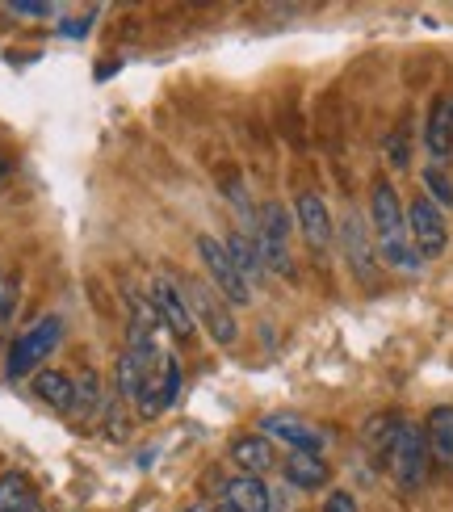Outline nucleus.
<instances>
[{"instance_id":"obj_17","label":"nucleus","mask_w":453,"mask_h":512,"mask_svg":"<svg viewBox=\"0 0 453 512\" xmlns=\"http://www.w3.org/2000/svg\"><path fill=\"white\" fill-rule=\"evenodd\" d=\"M227 504H235L240 512H273L269 483L256 475H235L227 479Z\"/></svg>"},{"instance_id":"obj_7","label":"nucleus","mask_w":453,"mask_h":512,"mask_svg":"<svg viewBox=\"0 0 453 512\" xmlns=\"http://www.w3.org/2000/svg\"><path fill=\"white\" fill-rule=\"evenodd\" d=\"M177 395H181V361H177V353H160V361L151 366L143 391H139V399H135V403H139V416H143V420L164 416L172 403H177Z\"/></svg>"},{"instance_id":"obj_24","label":"nucleus","mask_w":453,"mask_h":512,"mask_svg":"<svg viewBox=\"0 0 453 512\" xmlns=\"http://www.w3.org/2000/svg\"><path fill=\"white\" fill-rule=\"evenodd\" d=\"M323 512H357V500L349 492H332L328 500H323Z\"/></svg>"},{"instance_id":"obj_25","label":"nucleus","mask_w":453,"mask_h":512,"mask_svg":"<svg viewBox=\"0 0 453 512\" xmlns=\"http://www.w3.org/2000/svg\"><path fill=\"white\" fill-rule=\"evenodd\" d=\"M391 164L395 168H407V131H395L391 135Z\"/></svg>"},{"instance_id":"obj_13","label":"nucleus","mask_w":453,"mask_h":512,"mask_svg":"<svg viewBox=\"0 0 453 512\" xmlns=\"http://www.w3.org/2000/svg\"><path fill=\"white\" fill-rule=\"evenodd\" d=\"M282 471H286V483L298 487V492H319L332 479V466L323 462V454H307V450H290Z\"/></svg>"},{"instance_id":"obj_8","label":"nucleus","mask_w":453,"mask_h":512,"mask_svg":"<svg viewBox=\"0 0 453 512\" xmlns=\"http://www.w3.org/2000/svg\"><path fill=\"white\" fill-rule=\"evenodd\" d=\"M294 219H298V231H302V240H307L315 252H328L332 240H336V223H332V210L328 202H323L319 194H298L294 198Z\"/></svg>"},{"instance_id":"obj_2","label":"nucleus","mask_w":453,"mask_h":512,"mask_svg":"<svg viewBox=\"0 0 453 512\" xmlns=\"http://www.w3.org/2000/svg\"><path fill=\"white\" fill-rule=\"evenodd\" d=\"M386 466H391L399 492H420L424 471H428V441L420 424L399 420V433L391 441V450H386Z\"/></svg>"},{"instance_id":"obj_19","label":"nucleus","mask_w":453,"mask_h":512,"mask_svg":"<svg viewBox=\"0 0 453 512\" xmlns=\"http://www.w3.org/2000/svg\"><path fill=\"white\" fill-rule=\"evenodd\" d=\"M227 252H231L235 269L244 273V282H248V286H261V282H265L269 265H265V256H261V248H256V240H252V236H244V231H235V236H227Z\"/></svg>"},{"instance_id":"obj_28","label":"nucleus","mask_w":453,"mask_h":512,"mask_svg":"<svg viewBox=\"0 0 453 512\" xmlns=\"http://www.w3.org/2000/svg\"><path fill=\"white\" fill-rule=\"evenodd\" d=\"M5 168H9V164H5V156H0V177H5Z\"/></svg>"},{"instance_id":"obj_4","label":"nucleus","mask_w":453,"mask_h":512,"mask_svg":"<svg viewBox=\"0 0 453 512\" xmlns=\"http://www.w3.org/2000/svg\"><path fill=\"white\" fill-rule=\"evenodd\" d=\"M256 248H261L265 265L277 273V277H294V256H290V215L286 206L269 202L261 210V223H256Z\"/></svg>"},{"instance_id":"obj_11","label":"nucleus","mask_w":453,"mask_h":512,"mask_svg":"<svg viewBox=\"0 0 453 512\" xmlns=\"http://www.w3.org/2000/svg\"><path fill=\"white\" fill-rule=\"evenodd\" d=\"M265 437H277L286 441L290 450H307V454H319L323 450V433L315 429V424L307 416H290V412H277V416H265Z\"/></svg>"},{"instance_id":"obj_16","label":"nucleus","mask_w":453,"mask_h":512,"mask_svg":"<svg viewBox=\"0 0 453 512\" xmlns=\"http://www.w3.org/2000/svg\"><path fill=\"white\" fill-rule=\"evenodd\" d=\"M231 462L240 466L244 475H269L273 466H277V454H273V445H269V437H261V433H248V437H235L231 441Z\"/></svg>"},{"instance_id":"obj_15","label":"nucleus","mask_w":453,"mask_h":512,"mask_svg":"<svg viewBox=\"0 0 453 512\" xmlns=\"http://www.w3.org/2000/svg\"><path fill=\"white\" fill-rule=\"evenodd\" d=\"M424 441H428V458L453 471V403H441V408L428 412Z\"/></svg>"},{"instance_id":"obj_10","label":"nucleus","mask_w":453,"mask_h":512,"mask_svg":"<svg viewBox=\"0 0 453 512\" xmlns=\"http://www.w3.org/2000/svg\"><path fill=\"white\" fill-rule=\"evenodd\" d=\"M340 248H344V256H349V265H353V273L361 277V282H374L378 244L370 240V231H365L361 215H344V223H340Z\"/></svg>"},{"instance_id":"obj_9","label":"nucleus","mask_w":453,"mask_h":512,"mask_svg":"<svg viewBox=\"0 0 453 512\" xmlns=\"http://www.w3.org/2000/svg\"><path fill=\"white\" fill-rule=\"evenodd\" d=\"M151 307H156V319L168 324V332L177 340H193V311L185 307L181 290L168 282V277H156L151 282Z\"/></svg>"},{"instance_id":"obj_5","label":"nucleus","mask_w":453,"mask_h":512,"mask_svg":"<svg viewBox=\"0 0 453 512\" xmlns=\"http://www.w3.org/2000/svg\"><path fill=\"white\" fill-rule=\"evenodd\" d=\"M193 244H198V256H202V265H206V273H210V282L219 286V294L227 298V303H235V307L252 303V286L244 282V273L235 269L227 244L214 240V236H206V231H202V236L193 240Z\"/></svg>"},{"instance_id":"obj_18","label":"nucleus","mask_w":453,"mask_h":512,"mask_svg":"<svg viewBox=\"0 0 453 512\" xmlns=\"http://www.w3.org/2000/svg\"><path fill=\"white\" fill-rule=\"evenodd\" d=\"M34 395L55 412H72L76 408V382L59 370H38L34 374Z\"/></svg>"},{"instance_id":"obj_26","label":"nucleus","mask_w":453,"mask_h":512,"mask_svg":"<svg viewBox=\"0 0 453 512\" xmlns=\"http://www.w3.org/2000/svg\"><path fill=\"white\" fill-rule=\"evenodd\" d=\"M214 512H240V508H235V504H227V500H223V504H219V508H214Z\"/></svg>"},{"instance_id":"obj_21","label":"nucleus","mask_w":453,"mask_h":512,"mask_svg":"<svg viewBox=\"0 0 453 512\" xmlns=\"http://www.w3.org/2000/svg\"><path fill=\"white\" fill-rule=\"evenodd\" d=\"M17 303H21V282H17L13 273H0V332L13 324Z\"/></svg>"},{"instance_id":"obj_29","label":"nucleus","mask_w":453,"mask_h":512,"mask_svg":"<svg viewBox=\"0 0 453 512\" xmlns=\"http://www.w3.org/2000/svg\"><path fill=\"white\" fill-rule=\"evenodd\" d=\"M26 512H42V504H30V508H26Z\"/></svg>"},{"instance_id":"obj_1","label":"nucleus","mask_w":453,"mask_h":512,"mask_svg":"<svg viewBox=\"0 0 453 512\" xmlns=\"http://www.w3.org/2000/svg\"><path fill=\"white\" fill-rule=\"evenodd\" d=\"M370 219H374V236H378V256L399 273H416L424 261L412 248L407 236V206L399 198V189L391 181H378L370 194Z\"/></svg>"},{"instance_id":"obj_20","label":"nucleus","mask_w":453,"mask_h":512,"mask_svg":"<svg viewBox=\"0 0 453 512\" xmlns=\"http://www.w3.org/2000/svg\"><path fill=\"white\" fill-rule=\"evenodd\" d=\"M30 504H38L30 475H21V471H5V475H0V512H26Z\"/></svg>"},{"instance_id":"obj_14","label":"nucleus","mask_w":453,"mask_h":512,"mask_svg":"<svg viewBox=\"0 0 453 512\" xmlns=\"http://www.w3.org/2000/svg\"><path fill=\"white\" fill-rule=\"evenodd\" d=\"M424 147L437 164H445L453 156V101H445V97L433 101L428 122H424Z\"/></svg>"},{"instance_id":"obj_27","label":"nucleus","mask_w":453,"mask_h":512,"mask_svg":"<svg viewBox=\"0 0 453 512\" xmlns=\"http://www.w3.org/2000/svg\"><path fill=\"white\" fill-rule=\"evenodd\" d=\"M185 512H214V508H206V504H193V508H185Z\"/></svg>"},{"instance_id":"obj_6","label":"nucleus","mask_w":453,"mask_h":512,"mask_svg":"<svg viewBox=\"0 0 453 512\" xmlns=\"http://www.w3.org/2000/svg\"><path fill=\"white\" fill-rule=\"evenodd\" d=\"M407 236H412V248L420 252V261H437V256L449 248L445 215L428 194L416 198V202H407Z\"/></svg>"},{"instance_id":"obj_22","label":"nucleus","mask_w":453,"mask_h":512,"mask_svg":"<svg viewBox=\"0 0 453 512\" xmlns=\"http://www.w3.org/2000/svg\"><path fill=\"white\" fill-rule=\"evenodd\" d=\"M424 185H428V194H433L437 206H453V185H449V177L441 173L437 164H433V168H424Z\"/></svg>"},{"instance_id":"obj_3","label":"nucleus","mask_w":453,"mask_h":512,"mask_svg":"<svg viewBox=\"0 0 453 512\" xmlns=\"http://www.w3.org/2000/svg\"><path fill=\"white\" fill-rule=\"evenodd\" d=\"M59 340H63V319H59V315H42L30 332H21V336L13 340L9 361H5V374H9L13 382L26 378L30 370H38L42 361H47V357L59 349Z\"/></svg>"},{"instance_id":"obj_23","label":"nucleus","mask_w":453,"mask_h":512,"mask_svg":"<svg viewBox=\"0 0 453 512\" xmlns=\"http://www.w3.org/2000/svg\"><path fill=\"white\" fill-rule=\"evenodd\" d=\"M5 9L17 17H51L55 13V5H42V0H9Z\"/></svg>"},{"instance_id":"obj_12","label":"nucleus","mask_w":453,"mask_h":512,"mask_svg":"<svg viewBox=\"0 0 453 512\" xmlns=\"http://www.w3.org/2000/svg\"><path fill=\"white\" fill-rule=\"evenodd\" d=\"M193 307L202 311V324L210 332L214 345H235V336H240V324H235V315L227 311L223 298H214L206 286H193Z\"/></svg>"}]
</instances>
